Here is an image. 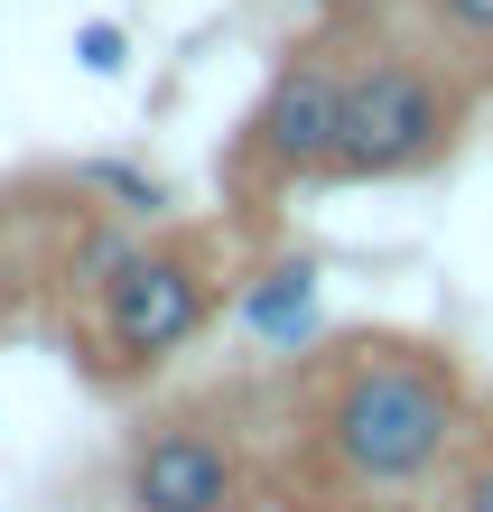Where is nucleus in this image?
<instances>
[{
    "instance_id": "f257e3e1",
    "label": "nucleus",
    "mask_w": 493,
    "mask_h": 512,
    "mask_svg": "<svg viewBox=\"0 0 493 512\" xmlns=\"http://www.w3.org/2000/svg\"><path fill=\"white\" fill-rule=\"evenodd\" d=\"M475 438V382L438 336L410 326H354L326 336L298 364V503H391V494H438L447 466Z\"/></svg>"
},
{
    "instance_id": "9d476101",
    "label": "nucleus",
    "mask_w": 493,
    "mask_h": 512,
    "mask_svg": "<svg viewBox=\"0 0 493 512\" xmlns=\"http://www.w3.org/2000/svg\"><path fill=\"white\" fill-rule=\"evenodd\" d=\"M75 56H84L94 75H112V66H121V28H84V38H75Z\"/></svg>"
},
{
    "instance_id": "7ed1b4c3",
    "label": "nucleus",
    "mask_w": 493,
    "mask_h": 512,
    "mask_svg": "<svg viewBox=\"0 0 493 512\" xmlns=\"http://www.w3.org/2000/svg\"><path fill=\"white\" fill-rule=\"evenodd\" d=\"M84 298H94V326H84L94 373L149 382L224 317V261L205 233H168V243H131L103 280H84Z\"/></svg>"
},
{
    "instance_id": "6e6552de",
    "label": "nucleus",
    "mask_w": 493,
    "mask_h": 512,
    "mask_svg": "<svg viewBox=\"0 0 493 512\" xmlns=\"http://www.w3.org/2000/svg\"><path fill=\"white\" fill-rule=\"evenodd\" d=\"M84 187H103V196H131V215H159V187L131 168H84Z\"/></svg>"
},
{
    "instance_id": "20e7f679",
    "label": "nucleus",
    "mask_w": 493,
    "mask_h": 512,
    "mask_svg": "<svg viewBox=\"0 0 493 512\" xmlns=\"http://www.w3.org/2000/svg\"><path fill=\"white\" fill-rule=\"evenodd\" d=\"M345 75H354V28H335V38L280 56V75L261 84V103L242 112V131L224 149V196L242 205V215H261V205H280V196L326 187V177H335Z\"/></svg>"
},
{
    "instance_id": "423d86ee",
    "label": "nucleus",
    "mask_w": 493,
    "mask_h": 512,
    "mask_svg": "<svg viewBox=\"0 0 493 512\" xmlns=\"http://www.w3.org/2000/svg\"><path fill=\"white\" fill-rule=\"evenodd\" d=\"M419 19H428V38L456 47L475 75H493V0H419Z\"/></svg>"
},
{
    "instance_id": "9b49d317",
    "label": "nucleus",
    "mask_w": 493,
    "mask_h": 512,
    "mask_svg": "<svg viewBox=\"0 0 493 512\" xmlns=\"http://www.w3.org/2000/svg\"><path fill=\"white\" fill-rule=\"evenodd\" d=\"M363 512H438V503H419V494H391V503H363Z\"/></svg>"
},
{
    "instance_id": "39448f33",
    "label": "nucleus",
    "mask_w": 493,
    "mask_h": 512,
    "mask_svg": "<svg viewBox=\"0 0 493 512\" xmlns=\"http://www.w3.org/2000/svg\"><path fill=\"white\" fill-rule=\"evenodd\" d=\"M121 503L131 512H270L280 494H270V475L252 466V447L224 419L168 410L121 457Z\"/></svg>"
},
{
    "instance_id": "f03ea898",
    "label": "nucleus",
    "mask_w": 493,
    "mask_h": 512,
    "mask_svg": "<svg viewBox=\"0 0 493 512\" xmlns=\"http://www.w3.org/2000/svg\"><path fill=\"white\" fill-rule=\"evenodd\" d=\"M484 75L438 38H354L345 75V140L326 187H391V177L447 168L475 131Z\"/></svg>"
},
{
    "instance_id": "f8f14e48",
    "label": "nucleus",
    "mask_w": 493,
    "mask_h": 512,
    "mask_svg": "<svg viewBox=\"0 0 493 512\" xmlns=\"http://www.w3.org/2000/svg\"><path fill=\"white\" fill-rule=\"evenodd\" d=\"M484 94H493V75H484Z\"/></svg>"
},
{
    "instance_id": "1a4fd4ad",
    "label": "nucleus",
    "mask_w": 493,
    "mask_h": 512,
    "mask_svg": "<svg viewBox=\"0 0 493 512\" xmlns=\"http://www.w3.org/2000/svg\"><path fill=\"white\" fill-rule=\"evenodd\" d=\"M307 10H317L326 28H363V19H382L391 0H307Z\"/></svg>"
},
{
    "instance_id": "0eeeda50",
    "label": "nucleus",
    "mask_w": 493,
    "mask_h": 512,
    "mask_svg": "<svg viewBox=\"0 0 493 512\" xmlns=\"http://www.w3.org/2000/svg\"><path fill=\"white\" fill-rule=\"evenodd\" d=\"M438 494H447L438 512H493V429L466 438V457L447 466V485H438Z\"/></svg>"
}]
</instances>
